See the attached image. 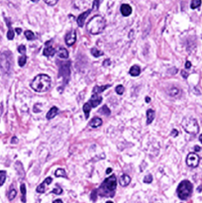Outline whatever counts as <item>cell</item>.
I'll return each instance as SVG.
<instances>
[{
  "label": "cell",
  "instance_id": "6da1fadb",
  "mask_svg": "<svg viewBox=\"0 0 202 203\" xmlns=\"http://www.w3.org/2000/svg\"><path fill=\"white\" fill-rule=\"evenodd\" d=\"M52 85V79L48 74H38L32 80L31 87L36 92H46Z\"/></svg>",
  "mask_w": 202,
  "mask_h": 203
},
{
  "label": "cell",
  "instance_id": "7a4b0ae2",
  "mask_svg": "<svg viewBox=\"0 0 202 203\" xmlns=\"http://www.w3.org/2000/svg\"><path fill=\"white\" fill-rule=\"evenodd\" d=\"M106 21L102 16L95 15L86 24V29L91 35H98L105 29Z\"/></svg>",
  "mask_w": 202,
  "mask_h": 203
},
{
  "label": "cell",
  "instance_id": "3957f363",
  "mask_svg": "<svg viewBox=\"0 0 202 203\" xmlns=\"http://www.w3.org/2000/svg\"><path fill=\"white\" fill-rule=\"evenodd\" d=\"M116 187H117V179L113 174V176L107 177L102 182L101 186L98 189L99 194L102 195V196H113Z\"/></svg>",
  "mask_w": 202,
  "mask_h": 203
},
{
  "label": "cell",
  "instance_id": "277c9868",
  "mask_svg": "<svg viewBox=\"0 0 202 203\" xmlns=\"http://www.w3.org/2000/svg\"><path fill=\"white\" fill-rule=\"evenodd\" d=\"M181 126L186 133L190 135H196L199 132V125L195 118L193 117H184L181 122Z\"/></svg>",
  "mask_w": 202,
  "mask_h": 203
},
{
  "label": "cell",
  "instance_id": "5b68a950",
  "mask_svg": "<svg viewBox=\"0 0 202 203\" xmlns=\"http://www.w3.org/2000/svg\"><path fill=\"white\" fill-rule=\"evenodd\" d=\"M192 190H193L192 183L189 180H182L178 184V189H176V193H178V196L180 199L185 200V199H187L191 195Z\"/></svg>",
  "mask_w": 202,
  "mask_h": 203
},
{
  "label": "cell",
  "instance_id": "8992f818",
  "mask_svg": "<svg viewBox=\"0 0 202 203\" xmlns=\"http://www.w3.org/2000/svg\"><path fill=\"white\" fill-rule=\"evenodd\" d=\"M12 56L10 52H4L0 55V74H6L12 66Z\"/></svg>",
  "mask_w": 202,
  "mask_h": 203
},
{
  "label": "cell",
  "instance_id": "52a82bcc",
  "mask_svg": "<svg viewBox=\"0 0 202 203\" xmlns=\"http://www.w3.org/2000/svg\"><path fill=\"white\" fill-rule=\"evenodd\" d=\"M102 102V97L99 95H94L92 94V97L88 100L85 104L83 105V112H84V116L87 119L89 117V112L92 108H95L100 104Z\"/></svg>",
  "mask_w": 202,
  "mask_h": 203
},
{
  "label": "cell",
  "instance_id": "ba28073f",
  "mask_svg": "<svg viewBox=\"0 0 202 203\" xmlns=\"http://www.w3.org/2000/svg\"><path fill=\"white\" fill-rule=\"evenodd\" d=\"M199 162H200V158L196 153H190L186 158V165L190 167H193V169L198 166Z\"/></svg>",
  "mask_w": 202,
  "mask_h": 203
},
{
  "label": "cell",
  "instance_id": "9c48e42d",
  "mask_svg": "<svg viewBox=\"0 0 202 203\" xmlns=\"http://www.w3.org/2000/svg\"><path fill=\"white\" fill-rule=\"evenodd\" d=\"M65 40H66V43L67 46H73L74 43L76 42V32L74 30L70 31L69 33L66 34Z\"/></svg>",
  "mask_w": 202,
  "mask_h": 203
},
{
  "label": "cell",
  "instance_id": "30bf717a",
  "mask_svg": "<svg viewBox=\"0 0 202 203\" xmlns=\"http://www.w3.org/2000/svg\"><path fill=\"white\" fill-rule=\"evenodd\" d=\"M90 12H91L90 9L89 10H86L85 12H82L79 17H77L76 22H77V25H79V27H83L84 22H85V19L87 18V16L90 14Z\"/></svg>",
  "mask_w": 202,
  "mask_h": 203
},
{
  "label": "cell",
  "instance_id": "8fae6325",
  "mask_svg": "<svg viewBox=\"0 0 202 203\" xmlns=\"http://www.w3.org/2000/svg\"><path fill=\"white\" fill-rule=\"evenodd\" d=\"M120 11H121L123 16L128 17L131 15V13H132V7L129 4H122L121 7H120Z\"/></svg>",
  "mask_w": 202,
  "mask_h": 203
},
{
  "label": "cell",
  "instance_id": "7c38bea8",
  "mask_svg": "<svg viewBox=\"0 0 202 203\" xmlns=\"http://www.w3.org/2000/svg\"><path fill=\"white\" fill-rule=\"evenodd\" d=\"M69 63H65V65H63L62 69H61V72H62V76L63 77L65 78V80H67V78L69 76Z\"/></svg>",
  "mask_w": 202,
  "mask_h": 203
},
{
  "label": "cell",
  "instance_id": "4fadbf2b",
  "mask_svg": "<svg viewBox=\"0 0 202 203\" xmlns=\"http://www.w3.org/2000/svg\"><path fill=\"white\" fill-rule=\"evenodd\" d=\"M130 182H131V177L128 174H122L120 176L119 183L121 184V186H127L128 184H130Z\"/></svg>",
  "mask_w": 202,
  "mask_h": 203
},
{
  "label": "cell",
  "instance_id": "5bb4252c",
  "mask_svg": "<svg viewBox=\"0 0 202 203\" xmlns=\"http://www.w3.org/2000/svg\"><path fill=\"white\" fill-rule=\"evenodd\" d=\"M110 86H111L110 84L102 85V86H95V87L93 88V90H92V94H94V95H98L99 93H101V92H103L105 89H107V88H109Z\"/></svg>",
  "mask_w": 202,
  "mask_h": 203
},
{
  "label": "cell",
  "instance_id": "9a60e30c",
  "mask_svg": "<svg viewBox=\"0 0 202 203\" xmlns=\"http://www.w3.org/2000/svg\"><path fill=\"white\" fill-rule=\"evenodd\" d=\"M102 125V120L99 117H94L93 119H91V121H89V126L92 128H98Z\"/></svg>",
  "mask_w": 202,
  "mask_h": 203
},
{
  "label": "cell",
  "instance_id": "2e32d148",
  "mask_svg": "<svg viewBox=\"0 0 202 203\" xmlns=\"http://www.w3.org/2000/svg\"><path fill=\"white\" fill-rule=\"evenodd\" d=\"M56 54V50L52 47V46H48V47H46L45 50H44V55L46 56H49V58H51V56H54Z\"/></svg>",
  "mask_w": 202,
  "mask_h": 203
},
{
  "label": "cell",
  "instance_id": "e0dca14e",
  "mask_svg": "<svg viewBox=\"0 0 202 203\" xmlns=\"http://www.w3.org/2000/svg\"><path fill=\"white\" fill-rule=\"evenodd\" d=\"M168 94L172 96V97H178V96L181 94V90L178 87H172L169 88Z\"/></svg>",
  "mask_w": 202,
  "mask_h": 203
},
{
  "label": "cell",
  "instance_id": "ac0fdd59",
  "mask_svg": "<svg viewBox=\"0 0 202 203\" xmlns=\"http://www.w3.org/2000/svg\"><path fill=\"white\" fill-rule=\"evenodd\" d=\"M155 116H156V113L153 109H149L147 111V124H151L152 122L154 121L155 119Z\"/></svg>",
  "mask_w": 202,
  "mask_h": 203
},
{
  "label": "cell",
  "instance_id": "d6986e66",
  "mask_svg": "<svg viewBox=\"0 0 202 203\" xmlns=\"http://www.w3.org/2000/svg\"><path fill=\"white\" fill-rule=\"evenodd\" d=\"M58 112H59L58 107H56V106H54V107H52L51 109L49 110V112L47 113V118H48V119H53L55 116H56V114H58Z\"/></svg>",
  "mask_w": 202,
  "mask_h": 203
},
{
  "label": "cell",
  "instance_id": "ffe728a7",
  "mask_svg": "<svg viewBox=\"0 0 202 203\" xmlns=\"http://www.w3.org/2000/svg\"><path fill=\"white\" fill-rule=\"evenodd\" d=\"M58 56L61 59H67L69 58V52L65 48H59L58 50Z\"/></svg>",
  "mask_w": 202,
  "mask_h": 203
},
{
  "label": "cell",
  "instance_id": "44dd1931",
  "mask_svg": "<svg viewBox=\"0 0 202 203\" xmlns=\"http://www.w3.org/2000/svg\"><path fill=\"white\" fill-rule=\"evenodd\" d=\"M129 73H130L132 76H139V74L141 73V69H140V66H133L130 69Z\"/></svg>",
  "mask_w": 202,
  "mask_h": 203
},
{
  "label": "cell",
  "instance_id": "7402d4cb",
  "mask_svg": "<svg viewBox=\"0 0 202 203\" xmlns=\"http://www.w3.org/2000/svg\"><path fill=\"white\" fill-rule=\"evenodd\" d=\"M20 190H21V201L23 203H26V185L24 183L21 184L20 186Z\"/></svg>",
  "mask_w": 202,
  "mask_h": 203
},
{
  "label": "cell",
  "instance_id": "603a6c76",
  "mask_svg": "<svg viewBox=\"0 0 202 203\" xmlns=\"http://www.w3.org/2000/svg\"><path fill=\"white\" fill-rule=\"evenodd\" d=\"M55 176H56V177H65V179H66V170L63 169H58L56 170V172H55Z\"/></svg>",
  "mask_w": 202,
  "mask_h": 203
},
{
  "label": "cell",
  "instance_id": "cb8c5ba5",
  "mask_svg": "<svg viewBox=\"0 0 202 203\" xmlns=\"http://www.w3.org/2000/svg\"><path fill=\"white\" fill-rule=\"evenodd\" d=\"M25 37H26L27 40H29V41H33V40H35V39H36V36H35V34L32 31H30V30L25 31Z\"/></svg>",
  "mask_w": 202,
  "mask_h": 203
},
{
  "label": "cell",
  "instance_id": "d4e9b609",
  "mask_svg": "<svg viewBox=\"0 0 202 203\" xmlns=\"http://www.w3.org/2000/svg\"><path fill=\"white\" fill-rule=\"evenodd\" d=\"M91 54L94 58H99V56H101L102 55H103V52L99 51V50H97L96 48H92L91 49Z\"/></svg>",
  "mask_w": 202,
  "mask_h": 203
},
{
  "label": "cell",
  "instance_id": "484cf974",
  "mask_svg": "<svg viewBox=\"0 0 202 203\" xmlns=\"http://www.w3.org/2000/svg\"><path fill=\"white\" fill-rule=\"evenodd\" d=\"M201 0H192L190 3V8L191 9H196L201 5Z\"/></svg>",
  "mask_w": 202,
  "mask_h": 203
},
{
  "label": "cell",
  "instance_id": "4316f807",
  "mask_svg": "<svg viewBox=\"0 0 202 203\" xmlns=\"http://www.w3.org/2000/svg\"><path fill=\"white\" fill-rule=\"evenodd\" d=\"M7 22H8V20H7ZM8 27H9V30H8V33H7V38H8V40H13L14 39V30L10 26V24L8 22Z\"/></svg>",
  "mask_w": 202,
  "mask_h": 203
},
{
  "label": "cell",
  "instance_id": "83f0119b",
  "mask_svg": "<svg viewBox=\"0 0 202 203\" xmlns=\"http://www.w3.org/2000/svg\"><path fill=\"white\" fill-rule=\"evenodd\" d=\"M16 195H17L16 189H15V188H11V189H10L9 192H8V199H9V200H13V199L16 197Z\"/></svg>",
  "mask_w": 202,
  "mask_h": 203
},
{
  "label": "cell",
  "instance_id": "f1b7e54d",
  "mask_svg": "<svg viewBox=\"0 0 202 203\" xmlns=\"http://www.w3.org/2000/svg\"><path fill=\"white\" fill-rule=\"evenodd\" d=\"M6 172L5 170H0V186L4 184L5 180H6Z\"/></svg>",
  "mask_w": 202,
  "mask_h": 203
},
{
  "label": "cell",
  "instance_id": "f546056e",
  "mask_svg": "<svg viewBox=\"0 0 202 203\" xmlns=\"http://www.w3.org/2000/svg\"><path fill=\"white\" fill-rule=\"evenodd\" d=\"M26 63H27V56H25V55L21 56L20 58H19V60H18L19 66H24L25 65H26Z\"/></svg>",
  "mask_w": 202,
  "mask_h": 203
},
{
  "label": "cell",
  "instance_id": "4dcf8cb0",
  "mask_svg": "<svg viewBox=\"0 0 202 203\" xmlns=\"http://www.w3.org/2000/svg\"><path fill=\"white\" fill-rule=\"evenodd\" d=\"M99 112L100 113H104L105 115H110V109L107 107V105H103V107H102L100 110H99Z\"/></svg>",
  "mask_w": 202,
  "mask_h": 203
},
{
  "label": "cell",
  "instance_id": "1f68e13d",
  "mask_svg": "<svg viewBox=\"0 0 202 203\" xmlns=\"http://www.w3.org/2000/svg\"><path fill=\"white\" fill-rule=\"evenodd\" d=\"M116 93L119 94V95H122L124 93V91H125V88H124L123 85H118V86L116 87Z\"/></svg>",
  "mask_w": 202,
  "mask_h": 203
},
{
  "label": "cell",
  "instance_id": "d6a6232c",
  "mask_svg": "<svg viewBox=\"0 0 202 203\" xmlns=\"http://www.w3.org/2000/svg\"><path fill=\"white\" fill-rule=\"evenodd\" d=\"M45 186H46V185L44 184V182H42V183L37 187V189H36L37 192H39V193H44V192H45Z\"/></svg>",
  "mask_w": 202,
  "mask_h": 203
},
{
  "label": "cell",
  "instance_id": "836d02e7",
  "mask_svg": "<svg viewBox=\"0 0 202 203\" xmlns=\"http://www.w3.org/2000/svg\"><path fill=\"white\" fill-rule=\"evenodd\" d=\"M152 181H153V176H151V174H148L144 177V182L145 183H151Z\"/></svg>",
  "mask_w": 202,
  "mask_h": 203
},
{
  "label": "cell",
  "instance_id": "e575fe53",
  "mask_svg": "<svg viewBox=\"0 0 202 203\" xmlns=\"http://www.w3.org/2000/svg\"><path fill=\"white\" fill-rule=\"evenodd\" d=\"M46 2V4H48L50 6H55L56 3H58L59 0H44Z\"/></svg>",
  "mask_w": 202,
  "mask_h": 203
},
{
  "label": "cell",
  "instance_id": "d590c367",
  "mask_svg": "<svg viewBox=\"0 0 202 203\" xmlns=\"http://www.w3.org/2000/svg\"><path fill=\"white\" fill-rule=\"evenodd\" d=\"M18 52L20 53V54H22V56L25 55V53H26V47H25L24 45L19 46V47H18Z\"/></svg>",
  "mask_w": 202,
  "mask_h": 203
},
{
  "label": "cell",
  "instance_id": "8d00e7d4",
  "mask_svg": "<svg viewBox=\"0 0 202 203\" xmlns=\"http://www.w3.org/2000/svg\"><path fill=\"white\" fill-rule=\"evenodd\" d=\"M53 193H55V194H56V195H59V194H62L63 193V189L61 187H56V188H55V189H53Z\"/></svg>",
  "mask_w": 202,
  "mask_h": 203
},
{
  "label": "cell",
  "instance_id": "74e56055",
  "mask_svg": "<svg viewBox=\"0 0 202 203\" xmlns=\"http://www.w3.org/2000/svg\"><path fill=\"white\" fill-rule=\"evenodd\" d=\"M102 0H94L93 1V9H98L99 4L101 3Z\"/></svg>",
  "mask_w": 202,
  "mask_h": 203
},
{
  "label": "cell",
  "instance_id": "f35d334b",
  "mask_svg": "<svg viewBox=\"0 0 202 203\" xmlns=\"http://www.w3.org/2000/svg\"><path fill=\"white\" fill-rule=\"evenodd\" d=\"M52 181H53V179L52 177H47V179H46L43 182H44V184L45 185H49V184H51L52 183Z\"/></svg>",
  "mask_w": 202,
  "mask_h": 203
},
{
  "label": "cell",
  "instance_id": "ab89813d",
  "mask_svg": "<svg viewBox=\"0 0 202 203\" xmlns=\"http://www.w3.org/2000/svg\"><path fill=\"white\" fill-rule=\"evenodd\" d=\"M96 194H97V190H94L93 192H92V194H91V199L93 201H95L96 200Z\"/></svg>",
  "mask_w": 202,
  "mask_h": 203
},
{
  "label": "cell",
  "instance_id": "60d3db41",
  "mask_svg": "<svg viewBox=\"0 0 202 203\" xmlns=\"http://www.w3.org/2000/svg\"><path fill=\"white\" fill-rule=\"evenodd\" d=\"M110 63H111V62H110V60H105L104 62H103V66H110Z\"/></svg>",
  "mask_w": 202,
  "mask_h": 203
},
{
  "label": "cell",
  "instance_id": "b9f144b4",
  "mask_svg": "<svg viewBox=\"0 0 202 203\" xmlns=\"http://www.w3.org/2000/svg\"><path fill=\"white\" fill-rule=\"evenodd\" d=\"M178 132L176 131L175 129H173L172 132V137H176V136H178Z\"/></svg>",
  "mask_w": 202,
  "mask_h": 203
},
{
  "label": "cell",
  "instance_id": "7bdbcfd3",
  "mask_svg": "<svg viewBox=\"0 0 202 203\" xmlns=\"http://www.w3.org/2000/svg\"><path fill=\"white\" fill-rule=\"evenodd\" d=\"M181 76L184 77V78H187V76H188V73H187L185 70H181Z\"/></svg>",
  "mask_w": 202,
  "mask_h": 203
},
{
  "label": "cell",
  "instance_id": "ee69618b",
  "mask_svg": "<svg viewBox=\"0 0 202 203\" xmlns=\"http://www.w3.org/2000/svg\"><path fill=\"white\" fill-rule=\"evenodd\" d=\"M185 67H186V69H190V67H191V63L190 62H186L185 63Z\"/></svg>",
  "mask_w": 202,
  "mask_h": 203
},
{
  "label": "cell",
  "instance_id": "f6af8a7d",
  "mask_svg": "<svg viewBox=\"0 0 202 203\" xmlns=\"http://www.w3.org/2000/svg\"><path fill=\"white\" fill-rule=\"evenodd\" d=\"M53 203H63V200L62 199H56V200H54V202Z\"/></svg>",
  "mask_w": 202,
  "mask_h": 203
},
{
  "label": "cell",
  "instance_id": "bcb514c9",
  "mask_svg": "<svg viewBox=\"0 0 202 203\" xmlns=\"http://www.w3.org/2000/svg\"><path fill=\"white\" fill-rule=\"evenodd\" d=\"M15 32H16V33H18V34H20V33H21V32H22V30H21V29H20V28H16V29H15Z\"/></svg>",
  "mask_w": 202,
  "mask_h": 203
},
{
  "label": "cell",
  "instance_id": "7dc6e473",
  "mask_svg": "<svg viewBox=\"0 0 202 203\" xmlns=\"http://www.w3.org/2000/svg\"><path fill=\"white\" fill-rule=\"evenodd\" d=\"M111 172H112V169H110V167H109V169H107V170H106V173L109 174V173H111Z\"/></svg>",
  "mask_w": 202,
  "mask_h": 203
},
{
  "label": "cell",
  "instance_id": "c3c4849f",
  "mask_svg": "<svg viewBox=\"0 0 202 203\" xmlns=\"http://www.w3.org/2000/svg\"><path fill=\"white\" fill-rule=\"evenodd\" d=\"M145 100H146V102H150V101H151V98L149 97V96H147V97H146V99H145Z\"/></svg>",
  "mask_w": 202,
  "mask_h": 203
},
{
  "label": "cell",
  "instance_id": "681fc988",
  "mask_svg": "<svg viewBox=\"0 0 202 203\" xmlns=\"http://www.w3.org/2000/svg\"><path fill=\"white\" fill-rule=\"evenodd\" d=\"M14 142H15V143L17 142V139H16V138H13V139H12V143H14Z\"/></svg>",
  "mask_w": 202,
  "mask_h": 203
},
{
  "label": "cell",
  "instance_id": "f907efd6",
  "mask_svg": "<svg viewBox=\"0 0 202 203\" xmlns=\"http://www.w3.org/2000/svg\"><path fill=\"white\" fill-rule=\"evenodd\" d=\"M199 141H200V143L202 144V134L200 135V137H199Z\"/></svg>",
  "mask_w": 202,
  "mask_h": 203
},
{
  "label": "cell",
  "instance_id": "816d5d0a",
  "mask_svg": "<svg viewBox=\"0 0 202 203\" xmlns=\"http://www.w3.org/2000/svg\"><path fill=\"white\" fill-rule=\"evenodd\" d=\"M199 150H200L199 147H195V151H199Z\"/></svg>",
  "mask_w": 202,
  "mask_h": 203
},
{
  "label": "cell",
  "instance_id": "f5cc1de1",
  "mask_svg": "<svg viewBox=\"0 0 202 203\" xmlns=\"http://www.w3.org/2000/svg\"><path fill=\"white\" fill-rule=\"evenodd\" d=\"M31 1H32V2H35V3H36V2H38V1H39V0H31Z\"/></svg>",
  "mask_w": 202,
  "mask_h": 203
},
{
  "label": "cell",
  "instance_id": "db71d44e",
  "mask_svg": "<svg viewBox=\"0 0 202 203\" xmlns=\"http://www.w3.org/2000/svg\"><path fill=\"white\" fill-rule=\"evenodd\" d=\"M106 203H113V202H112V201H107Z\"/></svg>",
  "mask_w": 202,
  "mask_h": 203
}]
</instances>
